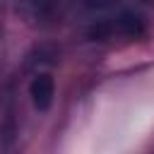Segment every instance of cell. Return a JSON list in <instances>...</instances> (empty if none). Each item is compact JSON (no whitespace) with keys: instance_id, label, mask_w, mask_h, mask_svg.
Wrapping results in <instances>:
<instances>
[{"instance_id":"1","label":"cell","mask_w":154,"mask_h":154,"mask_svg":"<svg viewBox=\"0 0 154 154\" xmlns=\"http://www.w3.org/2000/svg\"><path fill=\"white\" fill-rule=\"evenodd\" d=\"M149 29L147 14L135 7H120L111 14H101L89 26V38L94 41H135L142 38Z\"/></svg>"},{"instance_id":"2","label":"cell","mask_w":154,"mask_h":154,"mask_svg":"<svg viewBox=\"0 0 154 154\" xmlns=\"http://www.w3.org/2000/svg\"><path fill=\"white\" fill-rule=\"evenodd\" d=\"M29 96H31V103L38 113H46L51 106H53V99H55V82L48 72H38L31 84H29Z\"/></svg>"}]
</instances>
